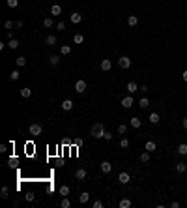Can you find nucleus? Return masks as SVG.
Masks as SVG:
<instances>
[{
  "instance_id": "1",
  "label": "nucleus",
  "mask_w": 187,
  "mask_h": 208,
  "mask_svg": "<svg viewBox=\"0 0 187 208\" xmlns=\"http://www.w3.org/2000/svg\"><path fill=\"white\" fill-rule=\"evenodd\" d=\"M90 135H92L94 139H103L105 137V126H103V122H97L92 126V131H90Z\"/></svg>"
},
{
  "instance_id": "2",
  "label": "nucleus",
  "mask_w": 187,
  "mask_h": 208,
  "mask_svg": "<svg viewBox=\"0 0 187 208\" xmlns=\"http://www.w3.org/2000/svg\"><path fill=\"white\" fill-rule=\"evenodd\" d=\"M118 66L124 67V70H129L131 67V58L129 56H120L118 58Z\"/></svg>"
},
{
  "instance_id": "3",
  "label": "nucleus",
  "mask_w": 187,
  "mask_h": 208,
  "mask_svg": "<svg viewBox=\"0 0 187 208\" xmlns=\"http://www.w3.org/2000/svg\"><path fill=\"white\" fill-rule=\"evenodd\" d=\"M75 92H79V94L86 92V81L84 79H79V81L75 83Z\"/></svg>"
},
{
  "instance_id": "4",
  "label": "nucleus",
  "mask_w": 187,
  "mask_h": 208,
  "mask_svg": "<svg viewBox=\"0 0 187 208\" xmlns=\"http://www.w3.org/2000/svg\"><path fill=\"white\" fill-rule=\"evenodd\" d=\"M133 105V94H129V96H125L124 99H122V107H125V109H129V107Z\"/></svg>"
},
{
  "instance_id": "5",
  "label": "nucleus",
  "mask_w": 187,
  "mask_h": 208,
  "mask_svg": "<svg viewBox=\"0 0 187 208\" xmlns=\"http://www.w3.org/2000/svg\"><path fill=\"white\" fill-rule=\"evenodd\" d=\"M118 182H120V184H129L131 182L129 173H120V174H118Z\"/></svg>"
},
{
  "instance_id": "6",
  "label": "nucleus",
  "mask_w": 187,
  "mask_h": 208,
  "mask_svg": "<svg viewBox=\"0 0 187 208\" xmlns=\"http://www.w3.org/2000/svg\"><path fill=\"white\" fill-rule=\"evenodd\" d=\"M75 178H77L79 182H82V180L86 178V169H82V167H81V169H77V171H75Z\"/></svg>"
},
{
  "instance_id": "7",
  "label": "nucleus",
  "mask_w": 187,
  "mask_h": 208,
  "mask_svg": "<svg viewBox=\"0 0 187 208\" xmlns=\"http://www.w3.org/2000/svg\"><path fill=\"white\" fill-rule=\"evenodd\" d=\"M110 171H112V165H110V161H101V173L109 174Z\"/></svg>"
},
{
  "instance_id": "8",
  "label": "nucleus",
  "mask_w": 187,
  "mask_h": 208,
  "mask_svg": "<svg viewBox=\"0 0 187 208\" xmlns=\"http://www.w3.org/2000/svg\"><path fill=\"white\" fill-rule=\"evenodd\" d=\"M30 133L32 135H41V124H32L30 126Z\"/></svg>"
},
{
  "instance_id": "9",
  "label": "nucleus",
  "mask_w": 187,
  "mask_h": 208,
  "mask_svg": "<svg viewBox=\"0 0 187 208\" xmlns=\"http://www.w3.org/2000/svg\"><path fill=\"white\" fill-rule=\"evenodd\" d=\"M88 201H90V193L88 191H82V193L79 195V202H81V205H86Z\"/></svg>"
},
{
  "instance_id": "10",
  "label": "nucleus",
  "mask_w": 187,
  "mask_h": 208,
  "mask_svg": "<svg viewBox=\"0 0 187 208\" xmlns=\"http://www.w3.org/2000/svg\"><path fill=\"white\" fill-rule=\"evenodd\" d=\"M138 90V85L135 81H129L127 83V92H129V94H135V92Z\"/></svg>"
},
{
  "instance_id": "11",
  "label": "nucleus",
  "mask_w": 187,
  "mask_h": 208,
  "mask_svg": "<svg viewBox=\"0 0 187 208\" xmlns=\"http://www.w3.org/2000/svg\"><path fill=\"white\" fill-rule=\"evenodd\" d=\"M185 171H187V165H185L184 161H178V163H176V173H178V174H184Z\"/></svg>"
},
{
  "instance_id": "12",
  "label": "nucleus",
  "mask_w": 187,
  "mask_h": 208,
  "mask_svg": "<svg viewBox=\"0 0 187 208\" xmlns=\"http://www.w3.org/2000/svg\"><path fill=\"white\" fill-rule=\"evenodd\" d=\"M176 152H178L180 156H187V143H182V145H178Z\"/></svg>"
},
{
  "instance_id": "13",
  "label": "nucleus",
  "mask_w": 187,
  "mask_h": 208,
  "mask_svg": "<svg viewBox=\"0 0 187 208\" xmlns=\"http://www.w3.org/2000/svg\"><path fill=\"white\" fill-rule=\"evenodd\" d=\"M127 25L129 26H137L138 25V17L137 15H129V17H127Z\"/></svg>"
},
{
  "instance_id": "14",
  "label": "nucleus",
  "mask_w": 187,
  "mask_h": 208,
  "mask_svg": "<svg viewBox=\"0 0 187 208\" xmlns=\"http://www.w3.org/2000/svg\"><path fill=\"white\" fill-rule=\"evenodd\" d=\"M62 109L64 111H71L73 109V101H71V99H64L62 101Z\"/></svg>"
},
{
  "instance_id": "15",
  "label": "nucleus",
  "mask_w": 187,
  "mask_h": 208,
  "mask_svg": "<svg viewBox=\"0 0 187 208\" xmlns=\"http://www.w3.org/2000/svg\"><path fill=\"white\" fill-rule=\"evenodd\" d=\"M110 67H112V62H110V60H107V58L101 60V70H103V71H109Z\"/></svg>"
},
{
  "instance_id": "16",
  "label": "nucleus",
  "mask_w": 187,
  "mask_h": 208,
  "mask_svg": "<svg viewBox=\"0 0 187 208\" xmlns=\"http://www.w3.org/2000/svg\"><path fill=\"white\" fill-rule=\"evenodd\" d=\"M19 45H21V43H19V39H15V38H11L10 43H8V47H10V49H19Z\"/></svg>"
},
{
  "instance_id": "17",
  "label": "nucleus",
  "mask_w": 187,
  "mask_h": 208,
  "mask_svg": "<svg viewBox=\"0 0 187 208\" xmlns=\"http://www.w3.org/2000/svg\"><path fill=\"white\" fill-rule=\"evenodd\" d=\"M51 13H53V15H60L62 13V6H60V4H54V6L51 8Z\"/></svg>"
},
{
  "instance_id": "18",
  "label": "nucleus",
  "mask_w": 187,
  "mask_h": 208,
  "mask_svg": "<svg viewBox=\"0 0 187 208\" xmlns=\"http://www.w3.org/2000/svg\"><path fill=\"white\" fill-rule=\"evenodd\" d=\"M0 197H2V199L10 197V187H8V186H2V189H0Z\"/></svg>"
},
{
  "instance_id": "19",
  "label": "nucleus",
  "mask_w": 187,
  "mask_h": 208,
  "mask_svg": "<svg viewBox=\"0 0 187 208\" xmlns=\"http://www.w3.org/2000/svg\"><path fill=\"white\" fill-rule=\"evenodd\" d=\"M142 126V122H140V118H131V127H135V129H138V127Z\"/></svg>"
},
{
  "instance_id": "20",
  "label": "nucleus",
  "mask_w": 187,
  "mask_h": 208,
  "mask_svg": "<svg viewBox=\"0 0 187 208\" xmlns=\"http://www.w3.org/2000/svg\"><path fill=\"white\" fill-rule=\"evenodd\" d=\"M30 96H32V90H30V88H26V86H25V88H21V98L28 99Z\"/></svg>"
},
{
  "instance_id": "21",
  "label": "nucleus",
  "mask_w": 187,
  "mask_h": 208,
  "mask_svg": "<svg viewBox=\"0 0 187 208\" xmlns=\"http://www.w3.org/2000/svg\"><path fill=\"white\" fill-rule=\"evenodd\" d=\"M81 21H82L81 13H71V23H75V25H79Z\"/></svg>"
},
{
  "instance_id": "22",
  "label": "nucleus",
  "mask_w": 187,
  "mask_h": 208,
  "mask_svg": "<svg viewBox=\"0 0 187 208\" xmlns=\"http://www.w3.org/2000/svg\"><path fill=\"white\" fill-rule=\"evenodd\" d=\"M138 107H140V109H146V107H150V99H148V98H142L140 101H138Z\"/></svg>"
},
{
  "instance_id": "23",
  "label": "nucleus",
  "mask_w": 187,
  "mask_h": 208,
  "mask_svg": "<svg viewBox=\"0 0 187 208\" xmlns=\"http://www.w3.org/2000/svg\"><path fill=\"white\" fill-rule=\"evenodd\" d=\"M140 161H142V163H148V161H150V152H148V150L140 154Z\"/></svg>"
},
{
  "instance_id": "24",
  "label": "nucleus",
  "mask_w": 187,
  "mask_h": 208,
  "mask_svg": "<svg viewBox=\"0 0 187 208\" xmlns=\"http://www.w3.org/2000/svg\"><path fill=\"white\" fill-rule=\"evenodd\" d=\"M150 122H152V124H159V120H161V118H159V114L157 113H152V114H150Z\"/></svg>"
},
{
  "instance_id": "25",
  "label": "nucleus",
  "mask_w": 187,
  "mask_h": 208,
  "mask_svg": "<svg viewBox=\"0 0 187 208\" xmlns=\"http://www.w3.org/2000/svg\"><path fill=\"white\" fill-rule=\"evenodd\" d=\"M58 193H60L62 197H67V195H69V187H67V186H62L60 189H58Z\"/></svg>"
},
{
  "instance_id": "26",
  "label": "nucleus",
  "mask_w": 187,
  "mask_h": 208,
  "mask_svg": "<svg viewBox=\"0 0 187 208\" xmlns=\"http://www.w3.org/2000/svg\"><path fill=\"white\" fill-rule=\"evenodd\" d=\"M54 25V21L51 17H47V19H43V26H45V28H51V26Z\"/></svg>"
},
{
  "instance_id": "27",
  "label": "nucleus",
  "mask_w": 187,
  "mask_h": 208,
  "mask_svg": "<svg viewBox=\"0 0 187 208\" xmlns=\"http://www.w3.org/2000/svg\"><path fill=\"white\" fill-rule=\"evenodd\" d=\"M60 53L62 54H71V45H62L60 47Z\"/></svg>"
},
{
  "instance_id": "28",
  "label": "nucleus",
  "mask_w": 187,
  "mask_h": 208,
  "mask_svg": "<svg viewBox=\"0 0 187 208\" xmlns=\"http://www.w3.org/2000/svg\"><path fill=\"white\" fill-rule=\"evenodd\" d=\"M118 206H120V208H129L131 206V201H129V199H122Z\"/></svg>"
},
{
  "instance_id": "29",
  "label": "nucleus",
  "mask_w": 187,
  "mask_h": 208,
  "mask_svg": "<svg viewBox=\"0 0 187 208\" xmlns=\"http://www.w3.org/2000/svg\"><path fill=\"white\" fill-rule=\"evenodd\" d=\"M60 206H62V208H69V206H71V201H69L67 197H64L62 202H60Z\"/></svg>"
},
{
  "instance_id": "30",
  "label": "nucleus",
  "mask_w": 187,
  "mask_h": 208,
  "mask_svg": "<svg viewBox=\"0 0 187 208\" xmlns=\"http://www.w3.org/2000/svg\"><path fill=\"white\" fill-rule=\"evenodd\" d=\"M49 62H51V66H58V62H60V58H58L56 54H53V56L49 58Z\"/></svg>"
},
{
  "instance_id": "31",
  "label": "nucleus",
  "mask_w": 187,
  "mask_h": 208,
  "mask_svg": "<svg viewBox=\"0 0 187 208\" xmlns=\"http://www.w3.org/2000/svg\"><path fill=\"white\" fill-rule=\"evenodd\" d=\"M146 150H148V152H153V150H155V143H153V141H148V143H146Z\"/></svg>"
},
{
  "instance_id": "32",
  "label": "nucleus",
  "mask_w": 187,
  "mask_h": 208,
  "mask_svg": "<svg viewBox=\"0 0 187 208\" xmlns=\"http://www.w3.org/2000/svg\"><path fill=\"white\" fill-rule=\"evenodd\" d=\"M47 45H54V43H56V36H47Z\"/></svg>"
},
{
  "instance_id": "33",
  "label": "nucleus",
  "mask_w": 187,
  "mask_h": 208,
  "mask_svg": "<svg viewBox=\"0 0 187 208\" xmlns=\"http://www.w3.org/2000/svg\"><path fill=\"white\" fill-rule=\"evenodd\" d=\"M73 41H75V43H82V41H84V36H82V34H75Z\"/></svg>"
},
{
  "instance_id": "34",
  "label": "nucleus",
  "mask_w": 187,
  "mask_h": 208,
  "mask_svg": "<svg viewBox=\"0 0 187 208\" xmlns=\"http://www.w3.org/2000/svg\"><path fill=\"white\" fill-rule=\"evenodd\" d=\"M118 133H120V135L127 133V126H125V124H120V126H118Z\"/></svg>"
},
{
  "instance_id": "35",
  "label": "nucleus",
  "mask_w": 187,
  "mask_h": 208,
  "mask_svg": "<svg viewBox=\"0 0 187 208\" xmlns=\"http://www.w3.org/2000/svg\"><path fill=\"white\" fill-rule=\"evenodd\" d=\"M17 163H19V159H17V158L13 156V158H10V161H8V165H10V167H17Z\"/></svg>"
},
{
  "instance_id": "36",
  "label": "nucleus",
  "mask_w": 187,
  "mask_h": 208,
  "mask_svg": "<svg viewBox=\"0 0 187 208\" xmlns=\"http://www.w3.org/2000/svg\"><path fill=\"white\" fill-rule=\"evenodd\" d=\"M15 62H17V66H21V67H23V66H26V58H25V56H19L17 60H15Z\"/></svg>"
},
{
  "instance_id": "37",
  "label": "nucleus",
  "mask_w": 187,
  "mask_h": 208,
  "mask_svg": "<svg viewBox=\"0 0 187 208\" xmlns=\"http://www.w3.org/2000/svg\"><path fill=\"white\" fill-rule=\"evenodd\" d=\"M19 77H21V73H19L17 70H15V71H11V75H10V79H11V81H17Z\"/></svg>"
},
{
  "instance_id": "38",
  "label": "nucleus",
  "mask_w": 187,
  "mask_h": 208,
  "mask_svg": "<svg viewBox=\"0 0 187 208\" xmlns=\"http://www.w3.org/2000/svg\"><path fill=\"white\" fill-rule=\"evenodd\" d=\"M8 8H17L19 6V0H8Z\"/></svg>"
},
{
  "instance_id": "39",
  "label": "nucleus",
  "mask_w": 187,
  "mask_h": 208,
  "mask_svg": "<svg viewBox=\"0 0 187 208\" xmlns=\"http://www.w3.org/2000/svg\"><path fill=\"white\" fill-rule=\"evenodd\" d=\"M4 26H6L8 30H11V28L15 26V23H13V21H6V23H4Z\"/></svg>"
},
{
  "instance_id": "40",
  "label": "nucleus",
  "mask_w": 187,
  "mask_h": 208,
  "mask_svg": "<svg viewBox=\"0 0 187 208\" xmlns=\"http://www.w3.org/2000/svg\"><path fill=\"white\" fill-rule=\"evenodd\" d=\"M112 137H114V135L110 133V131H105V137H103V139H105V141H112Z\"/></svg>"
},
{
  "instance_id": "41",
  "label": "nucleus",
  "mask_w": 187,
  "mask_h": 208,
  "mask_svg": "<svg viewBox=\"0 0 187 208\" xmlns=\"http://www.w3.org/2000/svg\"><path fill=\"white\" fill-rule=\"evenodd\" d=\"M120 146H122V148H127V146H129V141H127V139H122V141H120Z\"/></svg>"
},
{
  "instance_id": "42",
  "label": "nucleus",
  "mask_w": 187,
  "mask_h": 208,
  "mask_svg": "<svg viewBox=\"0 0 187 208\" xmlns=\"http://www.w3.org/2000/svg\"><path fill=\"white\" fill-rule=\"evenodd\" d=\"M94 208H101L103 206V202H101V199H97V201H94V205H92Z\"/></svg>"
},
{
  "instance_id": "43",
  "label": "nucleus",
  "mask_w": 187,
  "mask_h": 208,
  "mask_svg": "<svg viewBox=\"0 0 187 208\" xmlns=\"http://www.w3.org/2000/svg\"><path fill=\"white\" fill-rule=\"evenodd\" d=\"M56 30H66V23H58V25H56Z\"/></svg>"
},
{
  "instance_id": "44",
  "label": "nucleus",
  "mask_w": 187,
  "mask_h": 208,
  "mask_svg": "<svg viewBox=\"0 0 187 208\" xmlns=\"http://www.w3.org/2000/svg\"><path fill=\"white\" fill-rule=\"evenodd\" d=\"M25 199H26L28 202H32V201H34V193H26V195H25Z\"/></svg>"
},
{
  "instance_id": "45",
  "label": "nucleus",
  "mask_w": 187,
  "mask_h": 208,
  "mask_svg": "<svg viewBox=\"0 0 187 208\" xmlns=\"http://www.w3.org/2000/svg\"><path fill=\"white\" fill-rule=\"evenodd\" d=\"M15 28H23V21H15Z\"/></svg>"
},
{
  "instance_id": "46",
  "label": "nucleus",
  "mask_w": 187,
  "mask_h": 208,
  "mask_svg": "<svg viewBox=\"0 0 187 208\" xmlns=\"http://www.w3.org/2000/svg\"><path fill=\"white\" fill-rule=\"evenodd\" d=\"M182 126H184V129H187V116L182 120Z\"/></svg>"
},
{
  "instance_id": "47",
  "label": "nucleus",
  "mask_w": 187,
  "mask_h": 208,
  "mask_svg": "<svg viewBox=\"0 0 187 208\" xmlns=\"http://www.w3.org/2000/svg\"><path fill=\"white\" fill-rule=\"evenodd\" d=\"M138 90H140V92H148V86H146V85L144 86H138Z\"/></svg>"
},
{
  "instance_id": "48",
  "label": "nucleus",
  "mask_w": 187,
  "mask_h": 208,
  "mask_svg": "<svg viewBox=\"0 0 187 208\" xmlns=\"http://www.w3.org/2000/svg\"><path fill=\"white\" fill-rule=\"evenodd\" d=\"M6 150H8V146H6V145H0V152H2V154H4Z\"/></svg>"
},
{
  "instance_id": "49",
  "label": "nucleus",
  "mask_w": 187,
  "mask_h": 208,
  "mask_svg": "<svg viewBox=\"0 0 187 208\" xmlns=\"http://www.w3.org/2000/svg\"><path fill=\"white\" fill-rule=\"evenodd\" d=\"M182 79H184V81H185V83H187V70H185V71H184V73H182Z\"/></svg>"
}]
</instances>
